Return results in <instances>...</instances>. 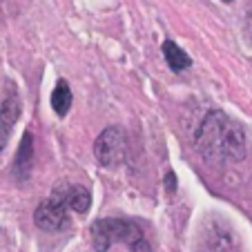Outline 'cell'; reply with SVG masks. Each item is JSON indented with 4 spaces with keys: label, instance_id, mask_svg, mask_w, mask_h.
<instances>
[{
    "label": "cell",
    "instance_id": "1",
    "mask_svg": "<svg viewBox=\"0 0 252 252\" xmlns=\"http://www.w3.org/2000/svg\"><path fill=\"white\" fill-rule=\"evenodd\" d=\"M196 148L210 161H241L246 157V134L228 114L212 110L199 125Z\"/></svg>",
    "mask_w": 252,
    "mask_h": 252
},
{
    "label": "cell",
    "instance_id": "2",
    "mask_svg": "<svg viewBox=\"0 0 252 252\" xmlns=\"http://www.w3.org/2000/svg\"><path fill=\"white\" fill-rule=\"evenodd\" d=\"M92 243L96 252H107L114 243H125L132 252H152L141 228L127 219H98L92 225Z\"/></svg>",
    "mask_w": 252,
    "mask_h": 252
},
{
    "label": "cell",
    "instance_id": "3",
    "mask_svg": "<svg viewBox=\"0 0 252 252\" xmlns=\"http://www.w3.org/2000/svg\"><path fill=\"white\" fill-rule=\"evenodd\" d=\"M196 252H237V234L223 217L210 214L203 219Z\"/></svg>",
    "mask_w": 252,
    "mask_h": 252
},
{
    "label": "cell",
    "instance_id": "4",
    "mask_svg": "<svg viewBox=\"0 0 252 252\" xmlns=\"http://www.w3.org/2000/svg\"><path fill=\"white\" fill-rule=\"evenodd\" d=\"M67 212H69V208H67V199H65V183H61V186L54 188L49 199H45L36 208L33 221L45 232H61V230H65L69 225V214Z\"/></svg>",
    "mask_w": 252,
    "mask_h": 252
},
{
    "label": "cell",
    "instance_id": "5",
    "mask_svg": "<svg viewBox=\"0 0 252 252\" xmlns=\"http://www.w3.org/2000/svg\"><path fill=\"white\" fill-rule=\"evenodd\" d=\"M125 150H127V136H125L123 127H119V125L103 129L94 143L96 161L103 167H116L125 158Z\"/></svg>",
    "mask_w": 252,
    "mask_h": 252
},
{
    "label": "cell",
    "instance_id": "6",
    "mask_svg": "<svg viewBox=\"0 0 252 252\" xmlns=\"http://www.w3.org/2000/svg\"><path fill=\"white\" fill-rule=\"evenodd\" d=\"M20 116V98L16 94L14 85L9 83V90L7 96L2 98V107H0V152L5 150L7 141H9L11 132H14V125L18 123Z\"/></svg>",
    "mask_w": 252,
    "mask_h": 252
},
{
    "label": "cell",
    "instance_id": "7",
    "mask_svg": "<svg viewBox=\"0 0 252 252\" xmlns=\"http://www.w3.org/2000/svg\"><path fill=\"white\" fill-rule=\"evenodd\" d=\"M33 167V138L29 132H25L23 141H20L18 154H16V165H14V174L18 176L20 181H25L29 176Z\"/></svg>",
    "mask_w": 252,
    "mask_h": 252
},
{
    "label": "cell",
    "instance_id": "8",
    "mask_svg": "<svg viewBox=\"0 0 252 252\" xmlns=\"http://www.w3.org/2000/svg\"><path fill=\"white\" fill-rule=\"evenodd\" d=\"M65 199H67V208L78 212V214L87 212V210H90V203H92V194L87 192V188L69 186V183H65Z\"/></svg>",
    "mask_w": 252,
    "mask_h": 252
},
{
    "label": "cell",
    "instance_id": "9",
    "mask_svg": "<svg viewBox=\"0 0 252 252\" xmlns=\"http://www.w3.org/2000/svg\"><path fill=\"white\" fill-rule=\"evenodd\" d=\"M163 56H165V63L172 71H183L192 65L190 56H188L174 40H165V43H163Z\"/></svg>",
    "mask_w": 252,
    "mask_h": 252
},
{
    "label": "cell",
    "instance_id": "10",
    "mask_svg": "<svg viewBox=\"0 0 252 252\" xmlns=\"http://www.w3.org/2000/svg\"><path fill=\"white\" fill-rule=\"evenodd\" d=\"M52 107L58 116H65L71 107V90L67 81H58L52 92Z\"/></svg>",
    "mask_w": 252,
    "mask_h": 252
},
{
    "label": "cell",
    "instance_id": "11",
    "mask_svg": "<svg viewBox=\"0 0 252 252\" xmlns=\"http://www.w3.org/2000/svg\"><path fill=\"white\" fill-rule=\"evenodd\" d=\"M174 188H176V176L170 172V174H167V190L174 192Z\"/></svg>",
    "mask_w": 252,
    "mask_h": 252
},
{
    "label": "cell",
    "instance_id": "12",
    "mask_svg": "<svg viewBox=\"0 0 252 252\" xmlns=\"http://www.w3.org/2000/svg\"><path fill=\"white\" fill-rule=\"evenodd\" d=\"M250 38H252V16H250Z\"/></svg>",
    "mask_w": 252,
    "mask_h": 252
},
{
    "label": "cell",
    "instance_id": "13",
    "mask_svg": "<svg viewBox=\"0 0 252 252\" xmlns=\"http://www.w3.org/2000/svg\"><path fill=\"white\" fill-rule=\"evenodd\" d=\"M225 2H230V0H225Z\"/></svg>",
    "mask_w": 252,
    "mask_h": 252
}]
</instances>
